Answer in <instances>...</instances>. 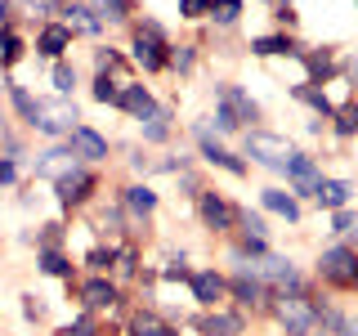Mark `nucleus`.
Masks as SVG:
<instances>
[{
  "mask_svg": "<svg viewBox=\"0 0 358 336\" xmlns=\"http://www.w3.org/2000/svg\"><path fill=\"white\" fill-rule=\"evenodd\" d=\"M27 121H31L41 134L76 130V104H72V99H36V104H31V112H27Z\"/></svg>",
  "mask_w": 358,
  "mask_h": 336,
  "instance_id": "1",
  "label": "nucleus"
},
{
  "mask_svg": "<svg viewBox=\"0 0 358 336\" xmlns=\"http://www.w3.org/2000/svg\"><path fill=\"white\" fill-rule=\"evenodd\" d=\"M246 153H251L260 166H287L291 157H296V148H291L282 134H268V130H251V134H246Z\"/></svg>",
  "mask_w": 358,
  "mask_h": 336,
  "instance_id": "2",
  "label": "nucleus"
},
{
  "mask_svg": "<svg viewBox=\"0 0 358 336\" xmlns=\"http://www.w3.org/2000/svg\"><path fill=\"white\" fill-rule=\"evenodd\" d=\"M278 318H282V328L291 336H309L313 323H318V309H313L305 296H282L278 300Z\"/></svg>",
  "mask_w": 358,
  "mask_h": 336,
  "instance_id": "3",
  "label": "nucleus"
},
{
  "mask_svg": "<svg viewBox=\"0 0 358 336\" xmlns=\"http://www.w3.org/2000/svg\"><path fill=\"white\" fill-rule=\"evenodd\" d=\"M322 278H331V283H341V287L358 283V255L350 246H331V251L322 255Z\"/></svg>",
  "mask_w": 358,
  "mask_h": 336,
  "instance_id": "4",
  "label": "nucleus"
},
{
  "mask_svg": "<svg viewBox=\"0 0 358 336\" xmlns=\"http://www.w3.org/2000/svg\"><path fill=\"white\" fill-rule=\"evenodd\" d=\"M134 63L148 67V72H157V67L166 63V45H162L157 31H139V36H134Z\"/></svg>",
  "mask_w": 358,
  "mask_h": 336,
  "instance_id": "5",
  "label": "nucleus"
},
{
  "mask_svg": "<svg viewBox=\"0 0 358 336\" xmlns=\"http://www.w3.org/2000/svg\"><path fill=\"white\" fill-rule=\"evenodd\" d=\"M287 175H291V184H296L300 188V193H313V197H318V184H322V175H318V166H313L309 162V157H291V162H287Z\"/></svg>",
  "mask_w": 358,
  "mask_h": 336,
  "instance_id": "6",
  "label": "nucleus"
},
{
  "mask_svg": "<svg viewBox=\"0 0 358 336\" xmlns=\"http://www.w3.org/2000/svg\"><path fill=\"white\" fill-rule=\"evenodd\" d=\"M72 153L76 157H90V162H94V157H108V139H103V134H94L90 126H76L72 130Z\"/></svg>",
  "mask_w": 358,
  "mask_h": 336,
  "instance_id": "7",
  "label": "nucleus"
},
{
  "mask_svg": "<svg viewBox=\"0 0 358 336\" xmlns=\"http://www.w3.org/2000/svg\"><path fill=\"white\" fill-rule=\"evenodd\" d=\"M201 220H206L210 229H229V224H233V206L224 197L206 193V197H201Z\"/></svg>",
  "mask_w": 358,
  "mask_h": 336,
  "instance_id": "8",
  "label": "nucleus"
},
{
  "mask_svg": "<svg viewBox=\"0 0 358 336\" xmlns=\"http://www.w3.org/2000/svg\"><path fill=\"white\" fill-rule=\"evenodd\" d=\"M220 99H224V112H229L233 121H255V104L242 94V90H233V85H224L220 90Z\"/></svg>",
  "mask_w": 358,
  "mask_h": 336,
  "instance_id": "9",
  "label": "nucleus"
},
{
  "mask_svg": "<svg viewBox=\"0 0 358 336\" xmlns=\"http://www.w3.org/2000/svg\"><path fill=\"white\" fill-rule=\"evenodd\" d=\"M90 188H94V179H90L85 171H72V175H63V179H59V197L67 202V206H72V202H85Z\"/></svg>",
  "mask_w": 358,
  "mask_h": 336,
  "instance_id": "10",
  "label": "nucleus"
},
{
  "mask_svg": "<svg viewBox=\"0 0 358 336\" xmlns=\"http://www.w3.org/2000/svg\"><path fill=\"white\" fill-rule=\"evenodd\" d=\"M67 45H72V27H59V22H50V27L41 31V45H36V50L50 54V59H59Z\"/></svg>",
  "mask_w": 358,
  "mask_h": 336,
  "instance_id": "11",
  "label": "nucleus"
},
{
  "mask_svg": "<svg viewBox=\"0 0 358 336\" xmlns=\"http://www.w3.org/2000/svg\"><path fill=\"white\" fill-rule=\"evenodd\" d=\"M264 206L273 211V216L291 220V224L300 220V206H296V197H291V193H282V188H268V193H264Z\"/></svg>",
  "mask_w": 358,
  "mask_h": 336,
  "instance_id": "12",
  "label": "nucleus"
},
{
  "mask_svg": "<svg viewBox=\"0 0 358 336\" xmlns=\"http://www.w3.org/2000/svg\"><path fill=\"white\" fill-rule=\"evenodd\" d=\"M201 153H206V157H210L215 166H224V171H233V175H242V171H246V166L238 162V157H233L229 148H220V144L210 139V134H201Z\"/></svg>",
  "mask_w": 358,
  "mask_h": 336,
  "instance_id": "13",
  "label": "nucleus"
},
{
  "mask_svg": "<svg viewBox=\"0 0 358 336\" xmlns=\"http://www.w3.org/2000/svg\"><path fill=\"white\" fill-rule=\"evenodd\" d=\"M130 336H175V328H171V323H162L157 314H134Z\"/></svg>",
  "mask_w": 358,
  "mask_h": 336,
  "instance_id": "14",
  "label": "nucleus"
},
{
  "mask_svg": "<svg viewBox=\"0 0 358 336\" xmlns=\"http://www.w3.org/2000/svg\"><path fill=\"white\" fill-rule=\"evenodd\" d=\"M121 108H130L134 117H148L157 104H152V94H148L143 85H130V90H121Z\"/></svg>",
  "mask_w": 358,
  "mask_h": 336,
  "instance_id": "15",
  "label": "nucleus"
},
{
  "mask_svg": "<svg viewBox=\"0 0 358 336\" xmlns=\"http://www.w3.org/2000/svg\"><path fill=\"white\" fill-rule=\"evenodd\" d=\"M318 202L331 206V211H341L345 202H350V184H341V179H322V184H318Z\"/></svg>",
  "mask_w": 358,
  "mask_h": 336,
  "instance_id": "16",
  "label": "nucleus"
},
{
  "mask_svg": "<svg viewBox=\"0 0 358 336\" xmlns=\"http://www.w3.org/2000/svg\"><path fill=\"white\" fill-rule=\"evenodd\" d=\"M81 296H85V305H90V309H103V305H112V300H117V287L103 283V278H94V283H85Z\"/></svg>",
  "mask_w": 358,
  "mask_h": 336,
  "instance_id": "17",
  "label": "nucleus"
},
{
  "mask_svg": "<svg viewBox=\"0 0 358 336\" xmlns=\"http://www.w3.org/2000/svg\"><path fill=\"white\" fill-rule=\"evenodd\" d=\"M201 328H206V336H238L242 332V318H238V314H210Z\"/></svg>",
  "mask_w": 358,
  "mask_h": 336,
  "instance_id": "18",
  "label": "nucleus"
},
{
  "mask_svg": "<svg viewBox=\"0 0 358 336\" xmlns=\"http://www.w3.org/2000/svg\"><path fill=\"white\" fill-rule=\"evenodd\" d=\"M72 157H76V153H45V162L36 166V171H41V175H59V179H63V175H72V171H76Z\"/></svg>",
  "mask_w": 358,
  "mask_h": 336,
  "instance_id": "19",
  "label": "nucleus"
},
{
  "mask_svg": "<svg viewBox=\"0 0 358 336\" xmlns=\"http://www.w3.org/2000/svg\"><path fill=\"white\" fill-rule=\"evenodd\" d=\"M193 291H197L201 305H215V300L224 296V283H220L215 274H197V278H193Z\"/></svg>",
  "mask_w": 358,
  "mask_h": 336,
  "instance_id": "20",
  "label": "nucleus"
},
{
  "mask_svg": "<svg viewBox=\"0 0 358 336\" xmlns=\"http://www.w3.org/2000/svg\"><path fill=\"white\" fill-rule=\"evenodd\" d=\"M143 139H148V144H162L166 139V112L162 108H152L148 117H143Z\"/></svg>",
  "mask_w": 358,
  "mask_h": 336,
  "instance_id": "21",
  "label": "nucleus"
},
{
  "mask_svg": "<svg viewBox=\"0 0 358 336\" xmlns=\"http://www.w3.org/2000/svg\"><path fill=\"white\" fill-rule=\"evenodd\" d=\"M255 274H260V278H287V283H296V269H291L287 260H260V265H255Z\"/></svg>",
  "mask_w": 358,
  "mask_h": 336,
  "instance_id": "22",
  "label": "nucleus"
},
{
  "mask_svg": "<svg viewBox=\"0 0 358 336\" xmlns=\"http://www.w3.org/2000/svg\"><path fill=\"white\" fill-rule=\"evenodd\" d=\"M126 202H130V206H134V211H139V216H148V211L157 206V197H152V188H130V193H126Z\"/></svg>",
  "mask_w": 358,
  "mask_h": 336,
  "instance_id": "23",
  "label": "nucleus"
},
{
  "mask_svg": "<svg viewBox=\"0 0 358 336\" xmlns=\"http://www.w3.org/2000/svg\"><path fill=\"white\" fill-rule=\"evenodd\" d=\"M41 269H45V274H54V278H67V274H72V265H67L59 251H45L41 255Z\"/></svg>",
  "mask_w": 358,
  "mask_h": 336,
  "instance_id": "24",
  "label": "nucleus"
},
{
  "mask_svg": "<svg viewBox=\"0 0 358 336\" xmlns=\"http://www.w3.org/2000/svg\"><path fill=\"white\" fill-rule=\"evenodd\" d=\"M251 50H255V54H287V50H291V41H287V36H260V41L251 45Z\"/></svg>",
  "mask_w": 358,
  "mask_h": 336,
  "instance_id": "25",
  "label": "nucleus"
},
{
  "mask_svg": "<svg viewBox=\"0 0 358 336\" xmlns=\"http://www.w3.org/2000/svg\"><path fill=\"white\" fill-rule=\"evenodd\" d=\"M0 59H5V63H18L22 59V41L14 36V31H5V36H0Z\"/></svg>",
  "mask_w": 358,
  "mask_h": 336,
  "instance_id": "26",
  "label": "nucleus"
},
{
  "mask_svg": "<svg viewBox=\"0 0 358 336\" xmlns=\"http://www.w3.org/2000/svg\"><path fill=\"white\" fill-rule=\"evenodd\" d=\"M94 99H99V104H121V90H117V85H112L108 76H103V81L94 85Z\"/></svg>",
  "mask_w": 358,
  "mask_h": 336,
  "instance_id": "27",
  "label": "nucleus"
},
{
  "mask_svg": "<svg viewBox=\"0 0 358 336\" xmlns=\"http://www.w3.org/2000/svg\"><path fill=\"white\" fill-rule=\"evenodd\" d=\"M54 85H59V94H67V90L76 85V72L67 63H59V67H54Z\"/></svg>",
  "mask_w": 358,
  "mask_h": 336,
  "instance_id": "28",
  "label": "nucleus"
},
{
  "mask_svg": "<svg viewBox=\"0 0 358 336\" xmlns=\"http://www.w3.org/2000/svg\"><path fill=\"white\" fill-rule=\"evenodd\" d=\"M238 14H242L238 0H220V5H215V18H220V22H238Z\"/></svg>",
  "mask_w": 358,
  "mask_h": 336,
  "instance_id": "29",
  "label": "nucleus"
},
{
  "mask_svg": "<svg viewBox=\"0 0 358 336\" xmlns=\"http://www.w3.org/2000/svg\"><path fill=\"white\" fill-rule=\"evenodd\" d=\"M67 14H72V22H76V27H81V31H94V27H99V22L90 18V9H81V5H72V9H67Z\"/></svg>",
  "mask_w": 358,
  "mask_h": 336,
  "instance_id": "30",
  "label": "nucleus"
},
{
  "mask_svg": "<svg viewBox=\"0 0 358 336\" xmlns=\"http://www.w3.org/2000/svg\"><path fill=\"white\" fill-rule=\"evenodd\" d=\"M99 9H103L108 18H126V0H99Z\"/></svg>",
  "mask_w": 358,
  "mask_h": 336,
  "instance_id": "31",
  "label": "nucleus"
},
{
  "mask_svg": "<svg viewBox=\"0 0 358 336\" xmlns=\"http://www.w3.org/2000/svg\"><path fill=\"white\" fill-rule=\"evenodd\" d=\"M358 130V108H345L341 112V134H354Z\"/></svg>",
  "mask_w": 358,
  "mask_h": 336,
  "instance_id": "32",
  "label": "nucleus"
},
{
  "mask_svg": "<svg viewBox=\"0 0 358 336\" xmlns=\"http://www.w3.org/2000/svg\"><path fill=\"white\" fill-rule=\"evenodd\" d=\"M179 5H184V14H188V18L206 14V0H179Z\"/></svg>",
  "mask_w": 358,
  "mask_h": 336,
  "instance_id": "33",
  "label": "nucleus"
},
{
  "mask_svg": "<svg viewBox=\"0 0 358 336\" xmlns=\"http://www.w3.org/2000/svg\"><path fill=\"white\" fill-rule=\"evenodd\" d=\"M233 291H238L242 300H255V291H260V287H255V283H246V278H242V283H233Z\"/></svg>",
  "mask_w": 358,
  "mask_h": 336,
  "instance_id": "34",
  "label": "nucleus"
},
{
  "mask_svg": "<svg viewBox=\"0 0 358 336\" xmlns=\"http://www.w3.org/2000/svg\"><path fill=\"white\" fill-rule=\"evenodd\" d=\"M0 179H14V162H0Z\"/></svg>",
  "mask_w": 358,
  "mask_h": 336,
  "instance_id": "35",
  "label": "nucleus"
},
{
  "mask_svg": "<svg viewBox=\"0 0 358 336\" xmlns=\"http://www.w3.org/2000/svg\"><path fill=\"white\" fill-rule=\"evenodd\" d=\"M354 336H358V323H354Z\"/></svg>",
  "mask_w": 358,
  "mask_h": 336,
  "instance_id": "36",
  "label": "nucleus"
}]
</instances>
